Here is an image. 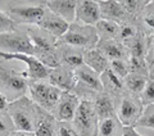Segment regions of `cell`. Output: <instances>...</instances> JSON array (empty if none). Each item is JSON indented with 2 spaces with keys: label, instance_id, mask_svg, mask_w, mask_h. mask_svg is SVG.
Returning a JSON list of instances; mask_svg holds the SVG:
<instances>
[{
  "label": "cell",
  "instance_id": "1",
  "mask_svg": "<svg viewBox=\"0 0 154 136\" xmlns=\"http://www.w3.org/2000/svg\"><path fill=\"white\" fill-rule=\"evenodd\" d=\"M28 80L27 70H19L14 60H5L0 57V93L9 103L26 95Z\"/></svg>",
  "mask_w": 154,
  "mask_h": 136
},
{
  "label": "cell",
  "instance_id": "2",
  "mask_svg": "<svg viewBox=\"0 0 154 136\" xmlns=\"http://www.w3.org/2000/svg\"><path fill=\"white\" fill-rule=\"evenodd\" d=\"M45 112V109L26 95L9 103L8 108V114L16 126V130L32 134H35L37 125Z\"/></svg>",
  "mask_w": 154,
  "mask_h": 136
},
{
  "label": "cell",
  "instance_id": "3",
  "mask_svg": "<svg viewBox=\"0 0 154 136\" xmlns=\"http://www.w3.org/2000/svg\"><path fill=\"white\" fill-rule=\"evenodd\" d=\"M99 37L94 26H86L82 23L73 22L69 25L68 31L58 39L57 45H69L81 50H90L98 46Z\"/></svg>",
  "mask_w": 154,
  "mask_h": 136
},
{
  "label": "cell",
  "instance_id": "4",
  "mask_svg": "<svg viewBox=\"0 0 154 136\" xmlns=\"http://www.w3.org/2000/svg\"><path fill=\"white\" fill-rule=\"evenodd\" d=\"M76 85L72 90L81 101H93L100 93H103V85L100 75L88 66H82L75 71Z\"/></svg>",
  "mask_w": 154,
  "mask_h": 136
},
{
  "label": "cell",
  "instance_id": "5",
  "mask_svg": "<svg viewBox=\"0 0 154 136\" xmlns=\"http://www.w3.org/2000/svg\"><path fill=\"white\" fill-rule=\"evenodd\" d=\"M28 93L37 105L53 114L63 91L46 80H28Z\"/></svg>",
  "mask_w": 154,
  "mask_h": 136
},
{
  "label": "cell",
  "instance_id": "6",
  "mask_svg": "<svg viewBox=\"0 0 154 136\" xmlns=\"http://www.w3.org/2000/svg\"><path fill=\"white\" fill-rule=\"evenodd\" d=\"M144 109L145 107L141 103L140 98L128 93L116 99V116L125 127H136Z\"/></svg>",
  "mask_w": 154,
  "mask_h": 136
},
{
  "label": "cell",
  "instance_id": "7",
  "mask_svg": "<svg viewBox=\"0 0 154 136\" xmlns=\"http://www.w3.org/2000/svg\"><path fill=\"white\" fill-rule=\"evenodd\" d=\"M0 51L9 54L35 55V46L25 27L18 26L16 31L0 35Z\"/></svg>",
  "mask_w": 154,
  "mask_h": 136
},
{
  "label": "cell",
  "instance_id": "8",
  "mask_svg": "<svg viewBox=\"0 0 154 136\" xmlns=\"http://www.w3.org/2000/svg\"><path fill=\"white\" fill-rule=\"evenodd\" d=\"M8 17L17 26H37L46 13V7L37 5H9L5 8Z\"/></svg>",
  "mask_w": 154,
  "mask_h": 136
},
{
  "label": "cell",
  "instance_id": "9",
  "mask_svg": "<svg viewBox=\"0 0 154 136\" xmlns=\"http://www.w3.org/2000/svg\"><path fill=\"white\" fill-rule=\"evenodd\" d=\"M72 123L81 136H96L99 117L95 112L93 101H81Z\"/></svg>",
  "mask_w": 154,
  "mask_h": 136
},
{
  "label": "cell",
  "instance_id": "10",
  "mask_svg": "<svg viewBox=\"0 0 154 136\" xmlns=\"http://www.w3.org/2000/svg\"><path fill=\"white\" fill-rule=\"evenodd\" d=\"M0 57L5 60L21 62L27 66V73L30 80H46L50 73V68L45 67L42 63L33 55L27 54H9V53L0 51Z\"/></svg>",
  "mask_w": 154,
  "mask_h": 136
},
{
  "label": "cell",
  "instance_id": "11",
  "mask_svg": "<svg viewBox=\"0 0 154 136\" xmlns=\"http://www.w3.org/2000/svg\"><path fill=\"white\" fill-rule=\"evenodd\" d=\"M81 100L73 93H63L55 107L53 116L58 122H73Z\"/></svg>",
  "mask_w": 154,
  "mask_h": 136
},
{
  "label": "cell",
  "instance_id": "12",
  "mask_svg": "<svg viewBox=\"0 0 154 136\" xmlns=\"http://www.w3.org/2000/svg\"><path fill=\"white\" fill-rule=\"evenodd\" d=\"M100 19V7L96 0H79L76 9V21L86 26H95Z\"/></svg>",
  "mask_w": 154,
  "mask_h": 136
},
{
  "label": "cell",
  "instance_id": "13",
  "mask_svg": "<svg viewBox=\"0 0 154 136\" xmlns=\"http://www.w3.org/2000/svg\"><path fill=\"white\" fill-rule=\"evenodd\" d=\"M46 81L53 86L58 87L59 90H62L63 93H72V90L76 85V75L75 71L68 70L63 66H59L50 70L49 77L46 79Z\"/></svg>",
  "mask_w": 154,
  "mask_h": 136
},
{
  "label": "cell",
  "instance_id": "14",
  "mask_svg": "<svg viewBox=\"0 0 154 136\" xmlns=\"http://www.w3.org/2000/svg\"><path fill=\"white\" fill-rule=\"evenodd\" d=\"M40 4L46 7L58 17L64 19L66 22H68L69 25L76 21V9L79 0H45V2H40Z\"/></svg>",
  "mask_w": 154,
  "mask_h": 136
},
{
  "label": "cell",
  "instance_id": "15",
  "mask_svg": "<svg viewBox=\"0 0 154 136\" xmlns=\"http://www.w3.org/2000/svg\"><path fill=\"white\" fill-rule=\"evenodd\" d=\"M100 7V14L102 19H108V21L116 22L118 25H122L125 22L135 21L128 14L125 12V9L119 4V0H98Z\"/></svg>",
  "mask_w": 154,
  "mask_h": 136
},
{
  "label": "cell",
  "instance_id": "16",
  "mask_svg": "<svg viewBox=\"0 0 154 136\" xmlns=\"http://www.w3.org/2000/svg\"><path fill=\"white\" fill-rule=\"evenodd\" d=\"M85 51L69 45H58V55H59L60 66L68 70L76 71L77 68L84 66Z\"/></svg>",
  "mask_w": 154,
  "mask_h": 136
},
{
  "label": "cell",
  "instance_id": "17",
  "mask_svg": "<svg viewBox=\"0 0 154 136\" xmlns=\"http://www.w3.org/2000/svg\"><path fill=\"white\" fill-rule=\"evenodd\" d=\"M37 26L41 27L42 30H45L46 32H49L50 35H53L54 37L59 39V37L63 36L67 31H68L69 23L66 22L64 19H62L60 17H58L57 14L50 12L49 9L46 8L45 16H44V18L41 19L40 23H38Z\"/></svg>",
  "mask_w": 154,
  "mask_h": 136
},
{
  "label": "cell",
  "instance_id": "18",
  "mask_svg": "<svg viewBox=\"0 0 154 136\" xmlns=\"http://www.w3.org/2000/svg\"><path fill=\"white\" fill-rule=\"evenodd\" d=\"M100 79H102L103 93L109 94L114 99H118L119 96H122L127 93L123 85V80L119 79L116 73H113L110 68H108L107 71L100 75Z\"/></svg>",
  "mask_w": 154,
  "mask_h": 136
},
{
  "label": "cell",
  "instance_id": "19",
  "mask_svg": "<svg viewBox=\"0 0 154 136\" xmlns=\"http://www.w3.org/2000/svg\"><path fill=\"white\" fill-rule=\"evenodd\" d=\"M96 48L103 53L109 62L117 59H130V53L127 46H125L118 40L99 41Z\"/></svg>",
  "mask_w": 154,
  "mask_h": 136
},
{
  "label": "cell",
  "instance_id": "20",
  "mask_svg": "<svg viewBox=\"0 0 154 136\" xmlns=\"http://www.w3.org/2000/svg\"><path fill=\"white\" fill-rule=\"evenodd\" d=\"M93 103L96 114L99 117V121L116 116V99L109 94L100 93L93 100Z\"/></svg>",
  "mask_w": 154,
  "mask_h": 136
},
{
  "label": "cell",
  "instance_id": "21",
  "mask_svg": "<svg viewBox=\"0 0 154 136\" xmlns=\"http://www.w3.org/2000/svg\"><path fill=\"white\" fill-rule=\"evenodd\" d=\"M84 64L95 71L96 73L102 75L109 68V60L105 58V55L100 51L98 48L95 49L86 50L84 54Z\"/></svg>",
  "mask_w": 154,
  "mask_h": 136
},
{
  "label": "cell",
  "instance_id": "22",
  "mask_svg": "<svg viewBox=\"0 0 154 136\" xmlns=\"http://www.w3.org/2000/svg\"><path fill=\"white\" fill-rule=\"evenodd\" d=\"M125 126L121 123L117 116L99 121L96 136H122Z\"/></svg>",
  "mask_w": 154,
  "mask_h": 136
},
{
  "label": "cell",
  "instance_id": "23",
  "mask_svg": "<svg viewBox=\"0 0 154 136\" xmlns=\"http://www.w3.org/2000/svg\"><path fill=\"white\" fill-rule=\"evenodd\" d=\"M96 33H98L99 41H107V40H117L119 25L116 22L108 21V19H100V21L94 26Z\"/></svg>",
  "mask_w": 154,
  "mask_h": 136
},
{
  "label": "cell",
  "instance_id": "24",
  "mask_svg": "<svg viewBox=\"0 0 154 136\" xmlns=\"http://www.w3.org/2000/svg\"><path fill=\"white\" fill-rule=\"evenodd\" d=\"M58 125L59 122L49 112H45L38 122L35 135L36 136H58Z\"/></svg>",
  "mask_w": 154,
  "mask_h": 136
},
{
  "label": "cell",
  "instance_id": "25",
  "mask_svg": "<svg viewBox=\"0 0 154 136\" xmlns=\"http://www.w3.org/2000/svg\"><path fill=\"white\" fill-rule=\"evenodd\" d=\"M141 32V28L139 27L136 21H130V22H125L122 25H119V31H118V36L117 40L123 44L125 46H128L137 37V35Z\"/></svg>",
  "mask_w": 154,
  "mask_h": 136
},
{
  "label": "cell",
  "instance_id": "26",
  "mask_svg": "<svg viewBox=\"0 0 154 136\" xmlns=\"http://www.w3.org/2000/svg\"><path fill=\"white\" fill-rule=\"evenodd\" d=\"M148 80H149V77H146V76L130 73L127 77L123 79V85H125V89H126V91L128 94L140 98V95L143 93L144 87L146 85Z\"/></svg>",
  "mask_w": 154,
  "mask_h": 136
},
{
  "label": "cell",
  "instance_id": "27",
  "mask_svg": "<svg viewBox=\"0 0 154 136\" xmlns=\"http://www.w3.org/2000/svg\"><path fill=\"white\" fill-rule=\"evenodd\" d=\"M136 22L146 36L154 35V0L148 4V7L136 19Z\"/></svg>",
  "mask_w": 154,
  "mask_h": 136
},
{
  "label": "cell",
  "instance_id": "28",
  "mask_svg": "<svg viewBox=\"0 0 154 136\" xmlns=\"http://www.w3.org/2000/svg\"><path fill=\"white\" fill-rule=\"evenodd\" d=\"M130 57L134 58H143L146 59V53H148V36L143 31L139 33L137 37L127 46Z\"/></svg>",
  "mask_w": 154,
  "mask_h": 136
},
{
  "label": "cell",
  "instance_id": "29",
  "mask_svg": "<svg viewBox=\"0 0 154 136\" xmlns=\"http://www.w3.org/2000/svg\"><path fill=\"white\" fill-rule=\"evenodd\" d=\"M149 3H150L149 0H119V4L125 9V12L135 21L139 18L144 9L148 7Z\"/></svg>",
  "mask_w": 154,
  "mask_h": 136
},
{
  "label": "cell",
  "instance_id": "30",
  "mask_svg": "<svg viewBox=\"0 0 154 136\" xmlns=\"http://www.w3.org/2000/svg\"><path fill=\"white\" fill-rule=\"evenodd\" d=\"M128 64H130V73H136V75L149 77V67H148L146 59L130 57Z\"/></svg>",
  "mask_w": 154,
  "mask_h": 136
},
{
  "label": "cell",
  "instance_id": "31",
  "mask_svg": "<svg viewBox=\"0 0 154 136\" xmlns=\"http://www.w3.org/2000/svg\"><path fill=\"white\" fill-rule=\"evenodd\" d=\"M109 68L112 70L113 73L117 75L119 79H125L130 75V64L128 59H117V60H110Z\"/></svg>",
  "mask_w": 154,
  "mask_h": 136
},
{
  "label": "cell",
  "instance_id": "32",
  "mask_svg": "<svg viewBox=\"0 0 154 136\" xmlns=\"http://www.w3.org/2000/svg\"><path fill=\"white\" fill-rule=\"evenodd\" d=\"M136 127H146L154 130V105H148L144 109L141 118L139 119Z\"/></svg>",
  "mask_w": 154,
  "mask_h": 136
},
{
  "label": "cell",
  "instance_id": "33",
  "mask_svg": "<svg viewBox=\"0 0 154 136\" xmlns=\"http://www.w3.org/2000/svg\"><path fill=\"white\" fill-rule=\"evenodd\" d=\"M140 100L144 104V107L154 105V80L149 79L145 87H144L143 93L140 95Z\"/></svg>",
  "mask_w": 154,
  "mask_h": 136
},
{
  "label": "cell",
  "instance_id": "34",
  "mask_svg": "<svg viewBox=\"0 0 154 136\" xmlns=\"http://www.w3.org/2000/svg\"><path fill=\"white\" fill-rule=\"evenodd\" d=\"M16 130L12 118L9 114H0V136H9Z\"/></svg>",
  "mask_w": 154,
  "mask_h": 136
},
{
  "label": "cell",
  "instance_id": "35",
  "mask_svg": "<svg viewBox=\"0 0 154 136\" xmlns=\"http://www.w3.org/2000/svg\"><path fill=\"white\" fill-rule=\"evenodd\" d=\"M17 28H18V26L8 17V14L4 11H0V35H2V33L16 31Z\"/></svg>",
  "mask_w": 154,
  "mask_h": 136
},
{
  "label": "cell",
  "instance_id": "36",
  "mask_svg": "<svg viewBox=\"0 0 154 136\" xmlns=\"http://www.w3.org/2000/svg\"><path fill=\"white\" fill-rule=\"evenodd\" d=\"M58 136H81L72 122H59L58 125Z\"/></svg>",
  "mask_w": 154,
  "mask_h": 136
},
{
  "label": "cell",
  "instance_id": "37",
  "mask_svg": "<svg viewBox=\"0 0 154 136\" xmlns=\"http://www.w3.org/2000/svg\"><path fill=\"white\" fill-rule=\"evenodd\" d=\"M146 62L149 71L154 67V35L148 36V53H146Z\"/></svg>",
  "mask_w": 154,
  "mask_h": 136
},
{
  "label": "cell",
  "instance_id": "38",
  "mask_svg": "<svg viewBox=\"0 0 154 136\" xmlns=\"http://www.w3.org/2000/svg\"><path fill=\"white\" fill-rule=\"evenodd\" d=\"M8 108H9L8 99L0 93V114H8Z\"/></svg>",
  "mask_w": 154,
  "mask_h": 136
},
{
  "label": "cell",
  "instance_id": "39",
  "mask_svg": "<svg viewBox=\"0 0 154 136\" xmlns=\"http://www.w3.org/2000/svg\"><path fill=\"white\" fill-rule=\"evenodd\" d=\"M122 136H143L140 132H137L136 127H125Z\"/></svg>",
  "mask_w": 154,
  "mask_h": 136
},
{
  "label": "cell",
  "instance_id": "40",
  "mask_svg": "<svg viewBox=\"0 0 154 136\" xmlns=\"http://www.w3.org/2000/svg\"><path fill=\"white\" fill-rule=\"evenodd\" d=\"M9 136H36L32 132H22V131H14L13 134H11Z\"/></svg>",
  "mask_w": 154,
  "mask_h": 136
},
{
  "label": "cell",
  "instance_id": "41",
  "mask_svg": "<svg viewBox=\"0 0 154 136\" xmlns=\"http://www.w3.org/2000/svg\"><path fill=\"white\" fill-rule=\"evenodd\" d=\"M149 79H153L154 80V67L152 68L150 71H149Z\"/></svg>",
  "mask_w": 154,
  "mask_h": 136
}]
</instances>
